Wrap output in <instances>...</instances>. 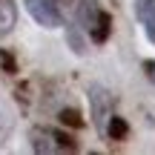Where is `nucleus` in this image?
I'll list each match as a JSON object with an SVG mask.
<instances>
[{
    "label": "nucleus",
    "mask_w": 155,
    "mask_h": 155,
    "mask_svg": "<svg viewBox=\"0 0 155 155\" xmlns=\"http://www.w3.org/2000/svg\"><path fill=\"white\" fill-rule=\"evenodd\" d=\"M23 3H26V12L32 15V20L38 26H43V29H61L63 26V17L52 0H23Z\"/></svg>",
    "instance_id": "f257e3e1"
},
{
    "label": "nucleus",
    "mask_w": 155,
    "mask_h": 155,
    "mask_svg": "<svg viewBox=\"0 0 155 155\" xmlns=\"http://www.w3.org/2000/svg\"><path fill=\"white\" fill-rule=\"evenodd\" d=\"M98 15H101L98 0H81V3H78V23H81L86 32L98 23Z\"/></svg>",
    "instance_id": "f03ea898"
},
{
    "label": "nucleus",
    "mask_w": 155,
    "mask_h": 155,
    "mask_svg": "<svg viewBox=\"0 0 155 155\" xmlns=\"http://www.w3.org/2000/svg\"><path fill=\"white\" fill-rule=\"evenodd\" d=\"M89 35H92V40H95L98 46H104L106 40H109V35H112V15H109V12H104V9H101L98 23L89 29Z\"/></svg>",
    "instance_id": "7ed1b4c3"
},
{
    "label": "nucleus",
    "mask_w": 155,
    "mask_h": 155,
    "mask_svg": "<svg viewBox=\"0 0 155 155\" xmlns=\"http://www.w3.org/2000/svg\"><path fill=\"white\" fill-rule=\"evenodd\" d=\"M106 135H109L112 141H124L129 135V124L124 121L121 115H112L109 121H106Z\"/></svg>",
    "instance_id": "20e7f679"
},
{
    "label": "nucleus",
    "mask_w": 155,
    "mask_h": 155,
    "mask_svg": "<svg viewBox=\"0 0 155 155\" xmlns=\"http://www.w3.org/2000/svg\"><path fill=\"white\" fill-rule=\"evenodd\" d=\"M89 101H92V106H95V121H104V115H106V98H104V89L101 86H89Z\"/></svg>",
    "instance_id": "39448f33"
},
{
    "label": "nucleus",
    "mask_w": 155,
    "mask_h": 155,
    "mask_svg": "<svg viewBox=\"0 0 155 155\" xmlns=\"http://www.w3.org/2000/svg\"><path fill=\"white\" fill-rule=\"evenodd\" d=\"M135 15H138V20L144 26H155V0H138Z\"/></svg>",
    "instance_id": "423d86ee"
},
{
    "label": "nucleus",
    "mask_w": 155,
    "mask_h": 155,
    "mask_svg": "<svg viewBox=\"0 0 155 155\" xmlns=\"http://www.w3.org/2000/svg\"><path fill=\"white\" fill-rule=\"evenodd\" d=\"M66 43L72 46L75 55H86V40H83V35L78 32V26H72V23H66Z\"/></svg>",
    "instance_id": "0eeeda50"
},
{
    "label": "nucleus",
    "mask_w": 155,
    "mask_h": 155,
    "mask_svg": "<svg viewBox=\"0 0 155 155\" xmlns=\"http://www.w3.org/2000/svg\"><path fill=\"white\" fill-rule=\"evenodd\" d=\"M32 147H35V152H52V150H55V144H52V132L32 129Z\"/></svg>",
    "instance_id": "6e6552de"
},
{
    "label": "nucleus",
    "mask_w": 155,
    "mask_h": 155,
    "mask_svg": "<svg viewBox=\"0 0 155 155\" xmlns=\"http://www.w3.org/2000/svg\"><path fill=\"white\" fill-rule=\"evenodd\" d=\"M15 3L12 0H0V32H9L15 26Z\"/></svg>",
    "instance_id": "1a4fd4ad"
},
{
    "label": "nucleus",
    "mask_w": 155,
    "mask_h": 155,
    "mask_svg": "<svg viewBox=\"0 0 155 155\" xmlns=\"http://www.w3.org/2000/svg\"><path fill=\"white\" fill-rule=\"evenodd\" d=\"M61 124L63 127H72V129H83V115L78 109H72V106H66V109H61Z\"/></svg>",
    "instance_id": "9d476101"
},
{
    "label": "nucleus",
    "mask_w": 155,
    "mask_h": 155,
    "mask_svg": "<svg viewBox=\"0 0 155 155\" xmlns=\"http://www.w3.org/2000/svg\"><path fill=\"white\" fill-rule=\"evenodd\" d=\"M52 141H58V147H63V150H78L75 138H72V135H66L63 129H55V132H52Z\"/></svg>",
    "instance_id": "9b49d317"
},
{
    "label": "nucleus",
    "mask_w": 155,
    "mask_h": 155,
    "mask_svg": "<svg viewBox=\"0 0 155 155\" xmlns=\"http://www.w3.org/2000/svg\"><path fill=\"white\" fill-rule=\"evenodd\" d=\"M0 63H3V72H9V75L17 72V63H15V58H12V52L0 49Z\"/></svg>",
    "instance_id": "f8f14e48"
},
{
    "label": "nucleus",
    "mask_w": 155,
    "mask_h": 155,
    "mask_svg": "<svg viewBox=\"0 0 155 155\" xmlns=\"http://www.w3.org/2000/svg\"><path fill=\"white\" fill-rule=\"evenodd\" d=\"M144 72H147V78L155 83V61H144Z\"/></svg>",
    "instance_id": "ddd939ff"
}]
</instances>
